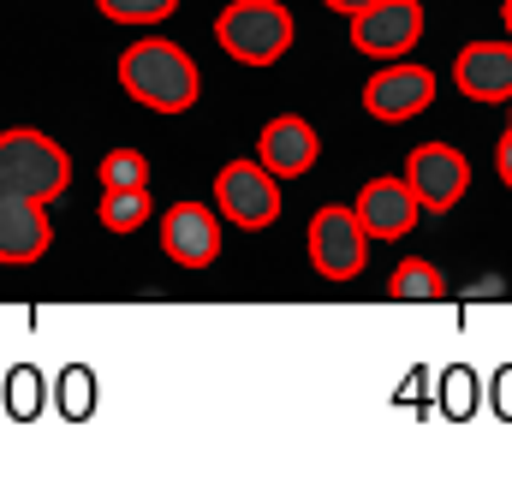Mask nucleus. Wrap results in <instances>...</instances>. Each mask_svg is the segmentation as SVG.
Returning a JSON list of instances; mask_svg holds the SVG:
<instances>
[{"label": "nucleus", "instance_id": "nucleus-1", "mask_svg": "<svg viewBox=\"0 0 512 500\" xmlns=\"http://www.w3.org/2000/svg\"><path fill=\"white\" fill-rule=\"evenodd\" d=\"M120 90L131 102H143L149 114H191L203 102V72L179 42L143 36L120 54Z\"/></svg>", "mask_w": 512, "mask_h": 500}, {"label": "nucleus", "instance_id": "nucleus-2", "mask_svg": "<svg viewBox=\"0 0 512 500\" xmlns=\"http://www.w3.org/2000/svg\"><path fill=\"white\" fill-rule=\"evenodd\" d=\"M66 185H72V155L48 131H36V125L0 131V197L48 209L54 197H66Z\"/></svg>", "mask_w": 512, "mask_h": 500}, {"label": "nucleus", "instance_id": "nucleus-3", "mask_svg": "<svg viewBox=\"0 0 512 500\" xmlns=\"http://www.w3.org/2000/svg\"><path fill=\"white\" fill-rule=\"evenodd\" d=\"M215 42H221V54H233L239 66H274V60L292 54L298 24H292V12H286L280 0H233V6H221V18H215Z\"/></svg>", "mask_w": 512, "mask_h": 500}, {"label": "nucleus", "instance_id": "nucleus-4", "mask_svg": "<svg viewBox=\"0 0 512 500\" xmlns=\"http://www.w3.org/2000/svg\"><path fill=\"white\" fill-rule=\"evenodd\" d=\"M215 209L233 221V227H245V233H262V227H274L280 221V179L262 167V161H227L221 173H215Z\"/></svg>", "mask_w": 512, "mask_h": 500}, {"label": "nucleus", "instance_id": "nucleus-5", "mask_svg": "<svg viewBox=\"0 0 512 500\" xmlns=\"http://www.w3.org/2000/svg\"><path fill=\"white\" fill-rule=\"evenodd\" d=\"M364 262H370V233H364V221L352 215V203L316 209V221H310V268L340 286V280H358Z\"/></svg>", "mask_w": 512, "mask_h": 500}, {"label": "nucleus", "instance_id": "nucleus-6", "mask_svg": "<svg viewBox=\"0 0 512 500\" xmlns=\"http://www.w3.org/2000/svg\"><path fill=\"white\" fill-rule=\"evenodd\" d=\"M346 36L364 60H411V48L423 42V0H376L352 12Z\"/></svg>", "mask_w": 512, "mask_h": 500}, {"label": "nucleus", "instance_id": "nucleus-7", "mask_svg": "<svg viewBox=\"0 0 512 500\" xmlns=\"http://www.w3.org/2000/svg\"><path fill=\"white\" fill-rule=\"evenodd\" d=\"M405 185H411V197L423 203V209H453L465 191H471V161H465V149H453V143H417L411 155H405V173H399Z\"/></svg>", "mask_w": 512, "mask_h": 500}, {"label": "nucleus", "instance_id": "nucleus-8", "mask_svg": "<svg viewBox=\"0 0 512 500\" xmlns=\"http://www.w3.org/2000/svg\"><path fill=\"white\" fill-rule=\"evenodd\" d=\"M435 90H441V84H435L429 66H399V60H387L382 72L364 84V108L382 125H405V120H417V114L435 108Z\"/></svg>", "mask_w": 512, "mask_h": 500}, {"label": "nucleus", "instance_id": "nucleus-9", "mask_svg": "<svg viewBox=\"0 0 512 500\" xmlns=\"http://www.w3.org/2000/svg\"><path fill=\"white\" fill-rule=\"evenodd\" d=\"M256 161H262L280 185H286V179H304V173L322 161V137H316V125L304 120V114H280V120L262 125Z\"/></svg>", "mask_w": 512, "mask_h": 500}, {"label": "nucleus", "instance_id": "nucleus-10", "mask_svg": "<svg viewBox=\"0 0 512 500\" xmlns=\"http://www.w3.org/2000/svg\"><path fill=\"white\" fill-rule=\"evenodd\" d=\"M161 256H173L179 268H209L221 256V215L203 203H173L161 215Z\"/></svg>", "mask_w": 512, "mask_h": 500}, {"label": "nucleus", "instance_id": "nucleus-11", "mask_svg": "<svg viewBox=\"0 0 512 500\" xmlns=\"http://www.w3.org/2000/svg\"><path fill=\"white\" fill-rule=\"evenodd\" d=\"M453 84L465 102H512V42H465L453 60Z\"/></svg>", "mask_w": 512, "mask_h": 500}, {"label": "nucleus", "instance_id": "nucleus-12", "mask_svg": "<svg viewBox=\"0 0 512 500\" xmlns=\"http://www.w3.org/2000/svg\"><path fill=\"white\" fill-rule=\"evenodd\" d=\"M352 215L364 221V233H370V245L382 239V245H393V239H405L411 227H417V215H423V203L411 197V185L405 179H370L364 191H358V203H352Z\"/></svg>", "mask_w": 512, "mask_h": 500}, {"label": "nucleus", "instance_id": "nucleus-13", "mask_svg": "<svg viewBox=\"0 0 512 500\" xmlns=\"http://www.w3.org/2000/svg\"><path fill=\"white\" fill-rule=\"evenodd\" d=\"M54 250V221L42 203H18V197H0V262L6 268H24V262H42Z\"/></svg>", "mask_w": 512, "mask_h": 500}, {"label": "nucleus", "instance_id": "nucleus-14", "mask_svg": "<svg viewBox=\"0 0 512 500\" xmlns=\"http://www.w3.org/2000/svg\"><path fill=\"white\" fill-rule=\"evenodd\" d=\"M387 292H393V298H411V304H435V298H447V274H441L435 262H423V256H405V262L393 268Z\"/></svg>", "mask_w": 512, "mask_h": 500}, {"label": "nucleus", "instance_id": "nucleus-15", "mask_svg": "<svg viewBox=\"0 0 512 500\" xmlns=\"http://www.w3.org/2000/svg\"><path fill=\"white\" fill-rule=\"evenodd\" d=\"M149 185H126V191H102V227L108 233H137L149 221Z\"/></svg>", "mask_w": 512, "mask_h": 500}, {"label": "nucleus", "instance_id": "nucleus-16", "mask_svg": "<svg viewBox=\"0 0 512 500\" xmlns=\"http://www.w3.org/2000/svg\"><path fill=\"white\" fill-rule=\"evenodd\" d=\"M126 185H149V161H143V149H108L102 155V191H126Z\"/></svg>", "mask_w": 512, "mask_h": 500}, {"label": "nucleus", "instance_id": "nucleus-17", "mask_svg": "<svg viewBox=\"0 0 512 500\" xmlns=\"http://www.w3.org/2000/svg\"><path fill=\"white\" fill-rule=\"evenodd\" d=\"M96 12L114 24H161L179 12V0H96Z\"/></svg>", "mask_w": 512, "mask_h": 500}, {"label": "nucleus", "instance_id": "nucleus-18", "mask_svg": "<svg viewBox=\"0 0 512 500\" xmlns=\"http://www.w3.org/2000/svg\"><path fill=\"white\" fill-rule=\"evenodd\" d=\"M495 173H501V185L512 191V125H507V137L495 143Z\"/></svg>", "mask_w": 512, "mask_h": 500}, {"label": "nucleus", "instance_id": "nucleus-19", "mask_svg": "<svg viewBox=\"0 0 512 500\" xmlns=\"http://www.w3.org/2000/svg\"><path fill=\"white\" fill-rule=\"evenodd\" d=\"M322 6H334V12H346V18H352V12H364V6H376V0H322Z\"/></svg>", "mask_w": 512, "mask_h": 500}, {"label": "nucleus", "instance_id": "nucleus-20", "mask_svg": "<svg viewBox=\"0 0 512 500\" xmlns=\"http://www.w3.org/2000/svg\"><path fill=\"white\" fill-rule=\"evenodd\" d=\"M501 18H507V36H512V0H507V6H501Z\"/></svg>", "mask_w": 512, "mask_h": 500}, {"label": "nucleus", "instance_id": "nucleus-21", "mask_svg": "<svg viewBox=\"0 0 512 500\" xmlns=\"http://www.w3.org/2000/svg\"><path fill=\"white\" fill-rule=\"evenodd\" d=\"M507 125H512V102H507Z\"/></svg>", "mask_w": 512, "mask_h": 500}]
</instances>
